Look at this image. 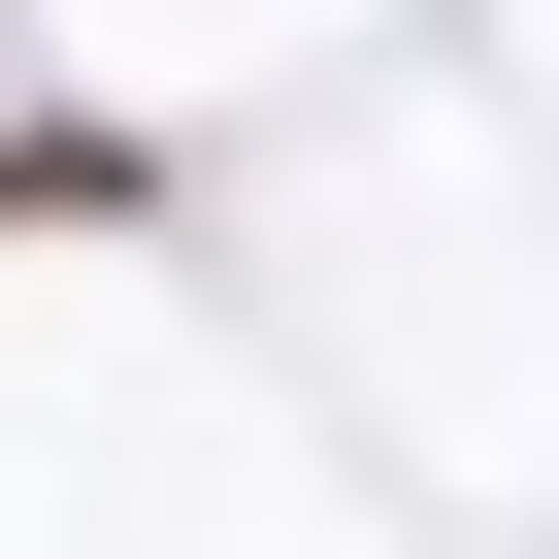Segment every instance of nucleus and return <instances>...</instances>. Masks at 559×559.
<instances>
[{"label": "nucleus", "mask_w": 559, "mask_h": 559, "mask_svg": "<svg viewBox=\"0 0 559 559\" xmlns=\"http://www.w3.org/2000/svg\"><path fill=\"white\" fill-rule=\"evenodd\" d=\"M0 198H34V230H132V198H165V132H0Z\"/></svg>", "instance_id": "1"}]
</instances>
